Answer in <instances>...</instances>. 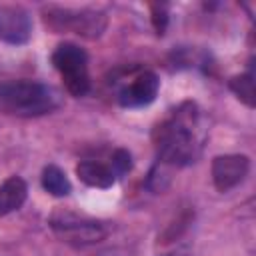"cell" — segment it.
Segmentation results:
<instances>
[{
    "instance_id": "6da1fadb",
    "label": "cell",
    "mask_w": 256,
    "mask_h": 256,
    "mask_svg": "<svg viewBox=\"0 0 256 256\" xmlns=\"http://www.w3.org/2000/svg\"><path fill=\"white\" fill-rule=\"evenodd\" d=\"M194 122H196V106L186 102L178 110L172 112L170 118L160 122L154 132V148L158 160L168 166H186L194 162L198 156V144L194 138Z\"/></svg>"
},
{
    "instance_id": "7a4b0ae2",
    "label": "cell",
    "mask_w": 256,
    "mask_h": 256,
    "mask_svg": "<svg viewBox=\"0 0 256 256\" xmlns=\"http://www.w3.org/2000/svg\"><path fill=\"white\" fill-rule=\"evenodd\" d=\"M58 106V94L34 80L0 82V112L20 118H32L52 112Z\"/></svg>"
},
{
    "instance_id": "3957f363",
    "label": "cell",
    "mask_w": 256,
    "mask_h": 256,
    "mask_svg": "<svg viewBox=\"0 0 256 256\" xmlns=\"http://www.w3.org/2000/svg\"><path fill=\"white\" fill-rule=\"evenodd\" d=\"M44 22L56 32H74L84 38H98L106 30L108 18L102 10L94 8H60L48 6L44 8Z\"/></svg>"
},
{
    "instance_id": "277c9868",
    "label": "cell",
    "mask_w": 256,
    "mask_h": 256,
    "mask_svg": "<svg viewBox=\"0 0 256 256\" xmlns=\"http://www.w3.org/2000/svg\"><path fill=\"white\" fill-rule=\"evenodd\" d=\"M52 64L60 72L64 86L72 96L80 98L90 90L88 56L80 46L70 42L60 44L52 54Z\"/></svg>"
},
{
    "instance_id": "5b68a950",
    "label": "cell",
    "mask_w": 256,
    "mask_h": 256,
    "mask_svg": "<svg viewBox=\"0 0 256 256\" xmlns=\"http://www.w3.org/2000/svg\"><path fill=\"white\" fill-rule=\"evenodd\" d=\"M50 226L62 234L68 242L74 244H94L106 236V228L102 222L82 218L70 212H58L50 218Z\"/></svg>"
},
{
    "instance_id": "8992f818",
    "label": "cell",
    "mask_w": 256,
    "mask_h": 256,
    "mask_svg": "<svg viewBox=\"0 0 256 256\" xmlns=\"http://www.w3.org/2000/svg\"><path fill=\"white\" fill-rule=\"evenodd\" d=\"M250 170L246 154H222L212 160V182L218 192H228L238 186Z\"/></svg>"
},
{
    "instance_id": "52a82bcc",
    "label": "cell",
    "mask_w": 256,
    "mask_h": 256,
    "mask_svg": "<svg viewBox=\"0 0 256 256\" xmlns=\"http://www.w3.org/2000/svg\"><path fill=\"white\" fill-rule=\"evenodd\" d=\"M160 88V80L154 72L144 70L138 72L118 94V100L122 106L126 108H136V106H146L150 102H154L156 94Z\"/></svg>"
},
{
    "instance_id": "ba28073f",
    "label": "cell",
    "mask_w": 256,
    "mask_h": 256,
    "mask_svg": "<svg viewBox=\"0 0 256 256\" xmlns=\"http://www.w3.org/2000/svg\"><path fill=\"white\" fill-rule=\"evenodd\" d=\"M30 18L18 6L0 8V38L10 44H24L30 38Z\"/></svg>"
},
{
    "instance_id": "9c48e42d",
    "label": "cell",
    "mask_w": 256,
    "mask_h": 256,
    "mask_svg": "<svg viewBox=\"0 0 256 256\" xmlns=\"http://www.w3.org/2000/svg\"><path fill=\"white\" fill-rule=\"evenodd\" d=\"M28 196V186L20 176H10L0 184V216L18 210Z\"/></svg>"
},
{
    "instance_id": "30bf717a",
    "label": "cell",
    "mask_w": 256,
    "mask_h": 256,
    "mask_svg": "<svg viewBox=\"0 0 256 256\" xmlns=\"http://www.w3.org/2000/svg\"><path fill=\"white\" fill-rule=\"evenodd\" d=\"M76 174L80 178V182H84L86 186L92 188H110L116 180V174L112 172L110 166L102 164V162H94V160H84L76 166Z\"/></svg>"
},
{
    "instance_id": "8fae6325",
    "label": "cell",
    "mask_w": 256,
    "mask_h": 256,
    "mask_svg": "<svg viewBox=\"0 0 256 256\" xmlns=\"http://www.w3.org/2000/svg\"><path fill=\"white\" fill-rule=\"evenodd\" d=\"M42 188L52 196H68L72 190V184L58 166L48 164L42 170Z\"/></svg>"
},
{
    "instance_id": "7c38bea8",
    "label": "cell",
    "mask_w": 256,
    "mask_h": 256,
    "mask_svg": "<svg viewBox=\"0 0 256 256\" xmlns=\"http://www.w3.org/2000/svg\"><path fill=\"white\" fill-rule=\"evenodd\" d=\"M228 86L236 94V98L240 102H244L248 108L256 106V88H254V74L252 72H244V74L232 76L228 80Z\"/></svg>"
},
{
    "instance_id": "4fadbf2b",
    "label": "cell",
    "mask_w": 256,
    "mask_h": 256,
    "mask_svg": "<svg viewBox=\"0 0 256 256\" xmlns=\"http://www.w3.org/2000/svg\"><path fill=\"white\" fill-rule=\"evenodd\" d=\"M112 172L114 174H124V172H128L130 168H132V156H130V152L128 150H124V148H118V150H114V154H112Z\"/></svg>"
},
{
    "instance_id": "5bb4252c",
    "label": "cell",
    "mask_w": 256,
    "mask_h": 256,
    "mask_svg": "<svg viewBox=\"0 0 256 256\" xmlns=\"http://www.w3.org/2000/svg\"><path fill=\"white\" fill-rule=\"evenodd\" d=\"M152 24L156 28V34H164L168 24V10L164 4H152Z\"/></svg>"
}]
</instances>
